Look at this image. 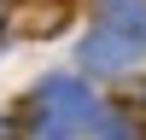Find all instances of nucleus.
Here are the masks:
<instances>
[{
	"label": "nucleus",
	"instance_id": "f257e3e1",
	"mask_svg": "<svg viewBox=\"0 0 146 140\" xmlns=\"http://www.w3.org/2000/svg\"><path fill=\"white\" fill-rule=\"evenodd\" d=\"M29 111L41 117L47 128H88V123H100V99H94L76 76H53V82H41V88H35V99H29Z\"/></svg>",
	"mask_w": 146,
	"mask_h": 140
},
{
	"label": "nucleus",
	"instance_id": "f03ea898",
	"mask_svg": "<svg viewBox=\"0 0 146 140\" xmlns=\"http://www.w3.org/2000/svg\"><path fill=\"white\" fill-rule=\"evenodd\" d=\"M140 53H146L140 41H129V35H111V29H94L88 41H82V64H88V70H105V76L129 70Z\"/></svg>",
	"mask_w": 146,
	"mask_h": 140
},
{
	"label": "nucleus",
	"instance_id": "7ed1b4c3",
	"mask_svg": "<svg viewBox=\"0 0 146 140\" xmlns=\"http://www.w3.org/2000/svg\"><path fill=\"white\" fill-rule=\"evenodd\" d=\"M94 12H100V29L146 47V0H94Z\"/></svg>",
	"mask_w": 146,
	"mask_h": 140
},
{
	"label": "nucleus",
	"instance_id": "20e7f679",
	"mask_svg": "<svg viewBox=\"0 0 146 140\" xmlns=\"http://www.w3.org/2000/svg\"><path fill=\"white\" fill-rule=\"evenodd\" d=\"M70 18V0H23V29L29 35H58Z\"/></svg>",
	"mask_w": 146,
	"mask_h": 140
},
{
	"label": "nucleus",
	"instance_id": "39448f33",
	"mask_svg": "<svg viewBox=\"0 0 146 140\" xmlns=\"http://www.w3.org/2000/svg\"><path fill=\"white\" fill-rule=\"evenodd\" d=\"M0 140H12V123H0Z\"/></svg>",
	"mask_w": 146,
	"mask_h": 140
},
{
	"label": "nucleus",
	"instance_id": "423d86ee",
	"mask_svg": "<svg viewBox=\"0 0 146 140\" xmlns=\"http://www.w3.org/2000/svg\"><path fill=\"white\" fill-rule=\"evenodd\" d=\"M0 29H6V0H0Z\"/></svg>",
	"mask_w": 146,
	"mask_h": 140
},
{
	"label": "nucleus",
	"instance_id": "0eeeda50",
	"mask_svg": "<svg viewBox=\"0 0 146 140\" xmlns=\"http://www.w3.org/2000/svg\"><path fill=\"white\" fill-rule=\"evenodd\" d=\"M47 140H58V134H47Z\"/></svg>",
	"mask_w": 146,
	"mask_h": 140
}]
</instances>
